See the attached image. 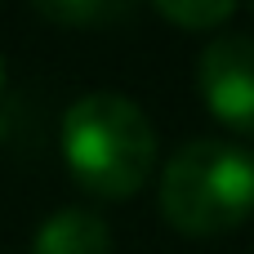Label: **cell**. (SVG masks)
<instances>
[{"label": "cell", "instance_id": "cell-1", "mask_svg": "<svg viewBox=\"0 0 254 254\" xmlns=\"http://www.w3.org/2000/svg\"><path fill=\"white\" fill-rule=\"evenodd\" d=\"M58 138L71 179L98 201H129L156 170V125L116 89L80 94L63 112Z\"/></svg>", "mask_w": 254, "mask_h": 254}, {"label": "cell", "instance_id": "cell-2", "mask_svg": "<svg viewBox=\"0 0 254 254\" xmlns=\"http://www.w3.org/2000/svg\"><path fill=\"white\" fill-rule=\"evenodd\" d=\"M161 219L183 237H223L254 214V156L228 138L183 143L156 183Z\"/></svg>", "mask_w": 254, "mask_h": 254}, {"label": "cell", "instance_id": "cell-3", "mask_svg": "<svg viewBox=\"0 0 254 254\" xmlns=\"http://www.w3.org/2000/svg\"><path fill=\"white\" fill-rule=\"evenodd\" d=\"M196 89L228 134L254 138V36H214L196 58Z\"/></svg>", "mask_w": 254, "mask_h": 254}, {"label": "cell", "instance_id": "cell-4", "mask_svg": "<svg viewBox=\"0 0 254 254\" xmlns=\"http://www.w3.org/2000/svg\"><path fill=\"white\" fill-rule=\"evenodd\" d=\"M31 254H112V228L94 210L63 205L36 228Z\"/></svg>", "mask_w": 254, "mask_h": 254}, {"label": "cell", "instance_id": "cell-5", "mask_svg": "<svg viewBox=\"0 0 254 254\" xmlns=\"http://www.w3.org/2000/svg\"><path fill=\"white\" fill-rule=\"evenodd\" d=\"M129 0H31V9L63 31H89V27H107L125 13Z\"/></svg>", "mask_w": 254, "mask_h": 254}, {"label": "cell", "instance_id": "cell-6", "mask_svg": "<svg viewBox=\"0 0 254 254\" xmlns=\"http://www.w3.org/2000/svg\"><path fill=\"white\" fill-rule=\"evenodd\" d=\"M152 4L179 31H214L237 13V0H152Z\"/></svg>", "mask_w": 254, "mask_h": 254}, {"label": "cell", "instance_id": "cell-7", "mask_svg": "<svg viewBox=\"0 0 254 254\" xmlns=\"http://www.w3.org/2000/svg\"><path fill=\"white\" fill-rule=\"evenodd\" d=\"M0 80H4V63H0Z\"/></svg>", "mask_w": 254, "mask_h": 254}, {"label": "cell", "instance_id": "cell-8", "mask_svg": "<svg viewBox=\"0 0 254 254\" xmlns=\"http://www.w3.org/2000/svg\"><path fill=\"white\" fill-rule=\"evenodd\" d=\"M250 4H254V0H250Z\"/></svg>", "mask_w": 254, "mask_h": 254}]
</instances>
